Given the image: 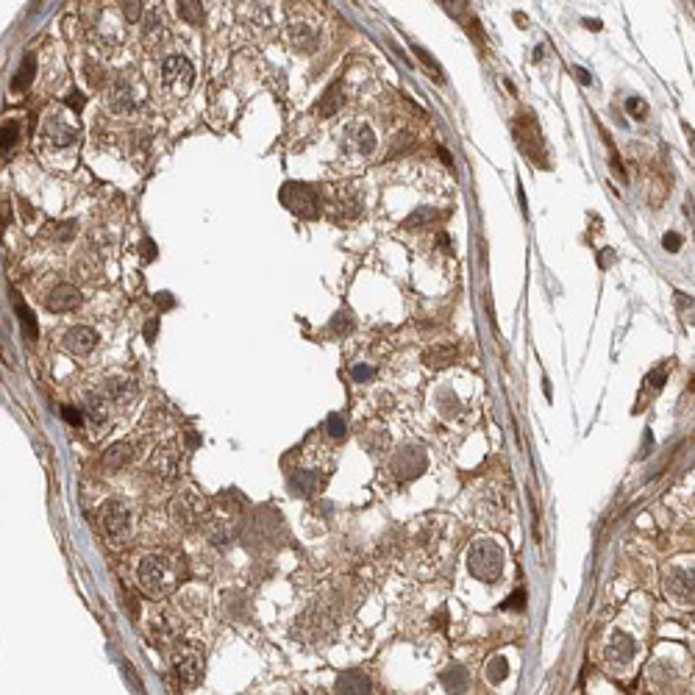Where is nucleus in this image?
Returning <instances> with one entry per match:
<instances>
[{"label":"nucleus","mask_w":695,"mask_h":695,"mask_svg":"<svg viewBox=\"0 0 695 695\" xmlns=\"http://www.w3.org/2000/svg\"><path fill=\"white\" fill-rule=\"evenodd\" d=\"M328 434L331 437H342L345 434V420L339 415H328Z\"/></svg>","instance_id":"nucleus-32"},{"label":"nucleus","mask_w":695,"mask_h":695,"mask_svg":"<svg viewBox=\"0 0 695 695\" xmlns=\"http://www.w3.org/2000/svg\"><path fill=\"white\" fill-rule=\"evenodd\" d=\"M33 70H36V59H33V56H25L22 64H20V70H17V75H14V81H11V89H14V92L28 89V84L33 81Z\"/></svg>","instance_id":"nucleus-20"},{"label":"nucleus","mask_w":695,"mask_h":695,"mask_svg":"<svg viewBox=\"0 0 695 695\" xmlns=\"http://www.w3.org/2000/svg\"><path fill=\"white\" fill-rule=\"evenodd\" d=\"M128 459H131V445H128V443H117V445H112V448L106 451L103 464H106L109 470H114V467H123Z\"/></svg>","instance_id":"nucleus-24"},{"label":"nucleus","mask_w":695,"mask_h":695,"mask_svg":"<svg viewBox=\"0 0 695 695\" xmlns=\"http://www.w3.org/2000/svg\"><path fill=\"white\" fill-rule=\"evenodd\" d=\"M45 306H47V312H56V314L72 312V309L81 306V292H78L72 284H59V287H53V292L47 295Z\"/></svg>","instance_id":"nucleus-11"},{"label":"nucleus","mask_w":695,"mask_h":695,"mask_svg":"<svg viewBox=\"0 0 695 695\" xmlns=\"http://www.w3.org/2000/svg\"><path fill=\"white\" fill-rule=\"evenodd\" d=\"M470 570L478 576V579H495L501 573V562H503V553L495 542H475L470 548Z\"/></svg>","instance_id":"nucleus-6"},{"label":"nucleus","mask_w":695,"mask_h":695,"mask_svg":"<svg viewBox=\"0 0 695 695\" xmlns=\"http://www.w3.org/2000/svg\"><path fill=\"white\" fill-rule=\"evenodd\" d=\"M289 42H292L295 50L309 53V50H314V45H317V33H314L309 25H292V28H289Z\"/></svg>","instance_id":"nucleus-17"},{"label":"nucleus","mask_w":695,"mask_h":695,"mask_svg":"<svg viewBox=\"0 0 695 695\" xmlns=\"http://www.w3.org/2000/svg\"><path fill=\"white\" fill-rule=\"evenodd\" d=\"M576 75H579V81H581V84H590V81H593V78H590V72H587L584 67H576Z\"/></svg>","instance_id":"nucleus-42"},{"label":"nucleus","mask_w":695,"mask_h":695,"mask_svg":"<svg viewBox=\"0 0 695 695\" xmlns=\"http://www.w3.org/2000/svg\"><path fill=\"white\" fill-rule=\"evenodd\" d=\"M86 412H89V418H92V420H103V418H106V404H103V398H100V395L89 398Z\"/></svg>","instance_id":"nucleus-28"},{"label":"nucleus","mask_w":695,"mask_h":695,"mask_svg":"<svg viewBox=\"0 0 695 695\" xmlns=\"http://www.w3.org/2000/svg\"><path fill=\"white\" fill-rule=\"evenodd\" d=\"M145 331H148V339H153V334H156V320H153V323H148V328H145Z\"/></svg>","instance_id":"nucleus-44"},{"label":"nucleus","mask_w":695,"mask_h":695,"mask_svg":"<svg viewBox=\"0 0 695 695\" xmlns=\"http://www.w3.org/2000/svg\"><path fill=\"white\" fill-rule=\"evenodd\" d=\"M153 256H156V250H153V242H151V239H148V242H145V259H148V261H151V259H153Z\"/></svg>","instance_id":"nucleus-43"},{"label":"nucleus","mask_w":695,"mask_h":695,"mask_svg":"<svg viewBox=\"0 0 695 695\" xmlns=\"http://www.w3.org/2000/svg\"><path fill=\"white\" fill-rule=\"evenodd\" d=\"M95 345H98V334H95V328H89V326H72V328L64 334V348H67L70 353H75V356L92 353Z\"/></svg>","instance_id":"nucleus-10"},{"label":"nucleus","mask_w":695,"mask_h":695,"mask_svg":"<svg viewBox=\"0 0 695 695\" xmlns=\"http://www.w3.org/2000/svg\"><path fill=\"white\" fill-rule=\"evenodd\" d=\"M434 217V212H429V209H420V212H415L406 223H404V229H418L420 223H426V220H431Z\"/></svg>","instance_id":"nucleus-31"},{"label":"nucleus","mask_w":695,"mask_h":695,"mask_svg":"<svg viewBox=\"0 0 695 695\" xmlns=\"http://www.w3.org/2000/svg\"><path fill=\"white\" fill-rule=\"evenodd\" d=\"M415 53L420 56V61H423L426 67H431V75H434L437 81H443V75H440V64H437V61H434V59H431V56H429V53H426L423 47H415Z\"/></svg>","instance_id":"nucleus-30"},{"label":"nucleus","mask_w":695,"mask_h":695,"mask_svg":"<svg viewBox=\"0 0 695 695\" xmlns=\"http://www.w3.org/2000/svg\"><path fill=\"white\" fill-rule=\"evenodd\" d=\"M61 415H64V420H67V423H81V412H78V409L64 406V409H61Z\"/></svg>","instance_id":"nucleus-38"},{"label":"nucleus","mask_w":695,"mask_h":695,"mask_svg":"<svg viewBox=\"0 0 695 695\" xmlns=\"http://www.w3.org/2000/svg\"><path fill=\"white\" fill-rule=\"evenodd\" d=\"M604 657H606V665H609L612 671H626V668L634 662V657H637V646H634V640H632L629 634L615 632V634L609 637V643H606Z\"/></svg>","instance_id":"nucleus-8"},{"label":"nucleus","mask_w":695,"mask_h":695,"mask_svg":"<svg viewBox=\"0 0 695 695\" xmlns=\"http://www.w3.org/2000/svg\"><path fill=\"white\" fill-rule=\"evenodd\" d=\"M662 245H665V250H679V247H682V236H679V234H665V236H662Z\"/></svg>","instance_id":"nucleus-34"},{"label":"nucleus","mask_w":695,"mask_h":695,"mask_svg":"<svg viewBox=\"0 0 695 695\" xmlns=\"http://www.w3.org/2000/svg\"><path fill=\"white\" fill-rule=\"evenodd\" d=\"M523 604H526V593L520 590V593H514L509 601H503V606L506 609H523Z\"/></svg>","instance_id":"nucleus-35"},{"label":"nucleus","mask_w":695,"mask_h":695,"mask_svg":"<svg viewBox=\"0 0 695 695\" xmlns=\"http://www.w3.org/2000/svg\"><path fill=\"white\" fill-rule=\"evenodd\" d=\"M281 204L289 212H295L298 217H314L320 212V198H317L314 187H309V184H295V181L287 184L281 190Z\"/></svg>","instance_id":"nucleus-4"},{"label":"nucleus","mask_w":695,"mask_h":695,"mask_svg":"<svg viewBox=\"0 0 695 695\" xmlns=\"http://www.w3.org/2000/svg\"><path fill=\"white\" fill-rule=\"evenodd\" d=\"M100 526L114 542H128L134 534V517L123 501H106L100 509Z\"/></svg>","instance_id":"nucleus-2"},{"label":"nucleus","mask_w":695,"mask_h":695,"mask_svg":"<svg viewBox=\"0 0 695 695\" xmlns=\"http://www.w3.org/2000/svg\"><path fill=\"white\" fill-rule=\"evenodd\" d=\"M454 356H457V351H454V348H448V345H437V348H429L423 359H426V365H429V367L440 370V367H445L448 362H454Z\"/></svg>","instance_id":"nucleus-22"},{"label":"nucleus","mask_w":695,"mask_h":695,"mask_svg":"<svg viewBox=\"0 0 695 695\" xmlns=\"http://www.w3.org/2000/svg\"><path fill=\"white\" fill-rule=\"evenodd\" d=\"M64 103H67L70 109H75V112H81V109H84V98H81V92H70V95L64 98Z\"/></svg>","instance_id":"nucleus-36"},{"label":"nucleus","mask_w":695,"mask_h":695,"mask_svg":"<svg viewBox=\"0 0 695 695\" xmlns=\"http://www.w3.org/2000/svg\"><path fill=\"white\" fill-rule=\"evenodd\" d=\"M339 106H342V92H339V84H334V86H328V92L323 95V100L317 103V114L320 117H331V114H337L339 112Z\"/></svg>","instance_id":"nucleus-19"},{"label":"nucleus","mask_w":695,"mask_h":695,"mask_svg":"<svg viewBox=\"0 0 695 695\" xmlns=\"http://www.w3.org/2000/svg\"><path fill=\"white\" fill-rule=\"evenodd\" d=\"M629 112L637 117V120H646L648 117V106H646V100H640V98H629Z\"/></svg>","instance_id":"nucleus-29"},{"label":"nucleus","mask_w":695,"mask_h":695,"mask_svg":"<svg viewBox=\"0 0 695 695\" xmlns=\"http://www.w3.org/2000/svg\"><path fill=\"white\" fill-rule=\"evenodd\" d=\"M345 317H348V314H337V317H334V323H331V328H334V331H348V328H351V323H348Z\"/></svg>","instance_id":"nucleus-37"},{"label":"nucleus","mask_w":695,"mask_h":695,"mask_svg":"<svg viewBox=\"0 0 695 695\" xmlns=\"http://www.w3.org/2000/svg\"><path fill=\"white\" fill-rule=\"evenodd\" d=\"M440 682L451 695H462L470 687V673L464 671L462 665H451V668H445L440 673Z\"/></svg>","instance_id":"nucleus-16"},{"label":"nucleus","mask_w":695,"mask_h":695,"mask_svg":"<svg viewBox=\"0 0 695 695\" xmlns=\"http://www.w3.org/2000/svg\"><path fill=\"white\" fill-rule=\"evenodd\" d=\"M42 137L50 142V145H56V148H64V145H72L75 142V137H78V131H75V125H67L59 114H50L47 120H45V128H42Z\"/></svg>","instance_id":"nucleus-12"},{"label":"nucleus","mask_w":695,"mask_h":695,"mask_svg":"<svg viewBox=\"0 0 695 695\" xmlns=\"http://www.w3.org/2000/svg\"><path fill=\"white\" fill-rule=\"evenodd\" d=\"M109 106H112V112H131L134 106H137V95H134V86L125 81V78H120L117 84H114V89H112V95H109Z\"/></svg>","instance_id":"nucleus-14"},{"label":"nucleus","mask_w":695,"mask_h":695,"mask_svg":"<svg viewBox=\"0 0 695 695\" xmlns=\"http://www.w3.org/2000/svg\"><path fill=\"white\" fill-rule=\"evenodd\" d=\"M192 81H195V70H192L190 59H184V56H170V59L162 64V84H165L167 95L184 98V95L192 89Z\"/></svg>","instance_id":"nucleus-3"},{"label":"nucleus","mask_w":695,"mask_h":695,"mask_svg":"<svg viewBox=\"0 0 695 695\" xmlns=\"http://www.w3.org/2000/svg\"><path fill=\"white\" fill-rule=\"evenodd\" d=\"M120 8H123V14H125L131 22H137V20H139V14H142V3H123Z\"/></svg>","instance_id":"nucleus-33"},{"label":"nucleus","mask_w":695,"mask_h":695,"mask_svg":"<svg viewBox=\"0 0 695 695\" xmlns=\"http://www.w3.org/2000/svg\"><path fill=\"white\" fill-rule=\"evenodd\" d=\"M14 309H17V317H20V326H22V331H25V337L28 339H36V334H39V328H36V317H33V312L31 309H25L22 306V300L14 295Z\"/></svg>","instance_id":"nucleus-23"},{"label":"nucleus","mask_w":695,"mask_h":695,"mask_svg":"<svg viewBox=\"0 0 695 695\" xmlns=\"http://www.w3.org/2000/svg\"><path fill=\"white\" fill-rule=\"evenodd\" d=\"M153 473L156 475H165V478H173L176 475V457H173V451H167V448H162V451H156L153 454Z\"/></svg>","instance_id":"nucleus-21"},{"label":"nucleus","mask_w":695,"mask_h":695,"mask_svg":"<svg viewBox=\"0 0 695 695\" xmlns=\"http://www.w3.org/2000/svg\"><path fill=\"white\" fill-rule=\"evenodd\" d=\"M370 693V676L362 671H345L337 679V695H367Z\"/></svg>","instance_id":"nucleus-13"},{"label":"nucleus","mask_w":695,"mask_h":695,"mask_svg":"<svg viewBox=\"0 0 695 695\" xmlns=\"http://www.w3.org/2000/svg\"><path fill=\"white\" fill-rule=\"evenodd\" d=\"M139 587L145 595L151 598H165L170 593H176L178 587V579H181V570L178 565L170 559V556H148L142 565H139Z\"/></svg>","instance_id":"nucleus-1"},{"label":"nucleus","mask_w":695,"mask_h":695,"mask_svg":"<svg viewBox=\"0 0 695 695\" xmlns=\"http://www.w3.org/2000/svg\"><path fill=\"white\" fill-rule=\"evenodd\" d=\"M178 6H181V8H178V11H181V17H184V20H190V22H195V25H198V22H201V14H204V6H201V3H195V0H190V3H178Z\"/></svg>","instance_id":"nucleus-26"},{"label":"nucleus","mask_w":695,"mask_h":695,"mask_svg":"<svg viewBox=\"0 0 695 695\" xmlns=\"http://www.w3.org/2000/svg\"><path fill=\"white\" fill-rule=\"evenodd\" d=\"M148 634L153 637L156 646H167L173 637H176V626L170 623V618L165 612H156L151 620H148Z\"/></svg>","instance_id":"nucleus-15"},{"label":"nucleus","mask_w":695,"mask_h":695,"mask_svg":"<svg viewBox=\"0 0 695 695\" xmlns=\"http://www.w3.org/2000/svg\"><path fill=\"white\" fill-rule=\"evenodd\" d=\"M370 376H373L370 367H353V379H356V381H365V379H370Z\"/></svg>","instance_id":"nucleus-40"},{"label":"nucleus","mask_w":695,"mask_h":695,"mask_svg":"<svg viewBox=\"0 0 695 695\" xmlns=\"http://www.w3.org/2000/svg\"><path fill=\"white\" fill-rule=\"evenodd\" d=\"M506 676H509V662H506L503 657H492V659L487 662V679H489L492 685H501Z\"/></svg>","instance_id":"nucleus-25"},{"label":"nucleus","mask_w":695,"mask_h":695,"mask_svg":"<svg viewBox=\"0 0 695 695\" xmlns=\"http://www.w3.org/2000/svg\"><path fill=\"white\" fill-rule=\"evenodd\" d=\"M59 229H61V231L56 234V236H59V239H67L70 234H75V223H61Z\"/></svg>","instance_id":"nucleus-41"},{"label":"nucleus","mask_w":695,"mask_h":695,"mask_svg":"<svg viewBox=\"0 0 695 695\" xmlns=\"http://www.w3.org/2000/svg\"><path fill=\"white\" fill-rule=\"evenodd\" d=\"M170 512H173L176 523L184 526V528H195L198 523H206V501L198 492H192V489L176 495Z\"/></svg>","instance_id":"nucleus-5"},{"label":"nucleus","mask_w":695,"mask_h":695,"mask_svg":"<svg viewBox=\"0 0 695 695\" xmlns=\"http://www.w3.org/2000/svg\"><path fill=\"white\" fill-rule=\"evenodd\" d=\"M17 131H20V125H17L14 120H8V123L3 125V153L14 148V142H17Z\"/></svg>","instance_id":"nucleus-27"},{"label":"nucleus","mask_w":695,"mask_h":695,"mask_svg":"<svg viewBox=\"0 0 695 695\" xmlns=\"http://www.w3.org/2000/svg\"><path fill=\"white\" fill-rule=\"evenodd\" d=\"M173 671L184 687H198L204 679V659L192 648H178L173 654Z\"/></svg>","instance_id":"nucleus-7"},{"label":"nucleus","mask_w":695,"mask_h":695,"mask_svg":"<svg viewBox=\"0 0 695 695\" xmlns=\"http://www.w3.org/2000/svg\"><path fill=\"white\" fill-rule=\"evenodd\" d=\"M156 303H159L162 309H170V306H173V298H170V292H159V295H156Z\"/></svg>","instance_id":"nucleus-39"},{"label":"nucleus","mask_w":695,"mask_h":695,"mask_svg":"<svg viewBox=\"0 0 695 695\" xmlns=\"http://www.w3.org/2000/svg\"><path fill=\"white\" fill-rule=\"evenodd\" d=\"M345 145L356 156H370L376 151V134H373V128L367 123H353L345 131Z\"/></svg>","instance_id":"nucleus-9"},{"label":"nucleus","mask_w":695,"mask_h":695,"mask_svg":"<svg viewBox=\"0 0 695 695\" xmlns=\"http://www.w3.org/2000/svg\"><path fill=\"white\" fill-rule=\"evenodd\" d=\"M204 528H206V534H209L212 542H229L231 540V523H229V517H206Z\"/></svg>","instance_id":"nucleus-18"}]
</instances>
